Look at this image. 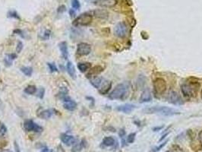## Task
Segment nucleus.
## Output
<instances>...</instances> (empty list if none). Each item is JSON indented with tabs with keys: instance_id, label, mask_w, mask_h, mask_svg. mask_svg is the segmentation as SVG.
Returning <instances> with one entry per match:
<instances>
[{
	"instance_id": "nucleus-1",
	"label": "nucleus",
	"mask_w": 202,
	"mask_h": 152,
	"mask_svg": "<svg viewBox=\"0 0 202 152\" xmlns=\"http://www.w3.org/2000/svg\"><path fill=\"white\" fill-rule=\"evenodd\" d=\"M131 84L129 81H124L115 87L109 95V98L111 100H125L130 93Z\"/></svg>"
},
{
	"instance_id": "nucleus-2",
	"label": "nucleus",
	"mask_w": 202,
	"mask_h": 152,
	"mask_svg": "<svg viewBox=\"0 0 202 152\" xmlns=\"http://www.w3.org/2000/svg\"><path fill=\"white\" fill-rule=\"evenodd\" d=\"M143 111L144 113H158L164 116H168V117H172V116L180 114V112L179 110L172 108V107H164V106H154V107H147V108L144 109Z\"/></svg>"
},
{
	"instance_id": "nucleus-3",
	"label": "nucleus",
	"mask_w": 202,
	"mask_h": 152,
	"mask_svg": "<svg viewBox=\"0 0 202 152\" xmlns=\"http://www.w3.org/2000/svg\"><path fill=\"white\" fill-rule=\"evenodd\" d=\"M201 85L198 81H187L182 84L181 91L186 98L191 99L197 96Z\"/></svg>"
},
{
	"instance_id": "nucleus-4",
	"label": "nucleus",
	"mask_w": 202,
	"mask_h": 152,
	"mask_svg": "<svg viewBox=\"0 0 202 152\" xmlns=\"http://www.w3.org/2000/svg\"><path fill=\"white\" fill-rule=\"evenodd\" d=\"M92 15L88 14V13H84V14H81L78 18H76L72 22V25L75 27L88 26L92 22Z\"/></svg>"
},
{
	"instance_id": "nucleus-5",
	"label": "nucleus",
	"mask_w": 202,
	"mask_h": 152,
	"mask_svg": "<svg viewBox=\"0 0 202 152\" xmlns=\"http://www.w3.org/2000/svg\"><path fill=\"white\" fill-rule=\"evenodd\" d=\"M153 86H154V93L157 95H162L163 94L165 93L167 88L166 81L163 78H156L153 82Z\"/></svg>"
},
{
	"instance_id": "nucleus-6",
	"label": "nucleus",
	"mask_w": 202,
	"mask_h": 152,
	"mask_svg": "<svg viewBox=\"0 0 202 152\" xmlns=\"http://www.w3.org/2000/svg\"><path fill=\"white\" fill-rule=\"evenodd\" d=\"M114 35L119 38H125L128 35V27L125 22H119L114 28Z\"/></svg>"
},
{
	"instance_id": "nucleus-7",
	"label": "nucleus",
	"mask_w": 202,
	"mask_h": 152,
	"mask_svg": "<svg viewBox=\"0 0 202 152\" xmlns=\"http://www.w3.org/2000/svg\"><path fill=\"white\" fill-rule=\"evenodd\" d=\"M24 129L27 131H34V132L40 133L43 131V127L35 123L31 119H28L24 122Z\"/></svg>"
},
{
	"instance_id": "nucleus-8",
	"label": "nucleus",
	"mask_w": 202,
	"mask_h": 152,
	"mask_svg": "<svg viewBox=\"0 0 202 152\" xmlns=\"http://www.w3.org/2000/svg\"><path fill=\"white\" fill-rule=\"evenodd\" d=\"M167 100L169 104H174V105H182L184 104V101L180 95L175 90H171L169 92L167 95Z\"/></svg>"
},
{
	"instance_id": "nucleus-9",
	"label": "nucleus",
	"mask_w": 202,
	"mask_h": 152,
	"mask_svg": "<svg viewBox=\"0 0 202 152\" xmlns=\"http://www.w3.org/2000/svg\"><path fill=\"white\" fill-rule=\"evenodd\" d=\"M91 47L87 43H80L77 47V54L79 56H87L91 53Z\"/></svg>"
},
{
	"instance_id": "nucleus-10",
	"label": "nucleus",
	"mask_w": 202,
	"mask_h": 152,
	"mask_svg": "<svg viewBox=\"0 0 202 152\" xmlns=\"http://www.w3.org/2000/svg\"><path fill=\"white\" fill-rule=\"evenodd\" d=\"M62 100H63V107L65 110L73 111L77 108V103L74 100H72L70 97L66 95V96L62 97Z\"/></svg>"
},
{
	"instance_id": "nucleus-11",
	"label": "nucleus",
	"mask_w": 202,
	"mask_h": 152,
	"mask_svg": "<svg viewBox=\"0 0 202 152\" xmlns=\"http://www.w3.org/2000/svg\"><path fill=\"white\" fill-rule=\"evenodd\" d=\"M111 88H112L111 81L103 78V81H102L101 85H100V87L98 88V90H99V93L101 94L104 95V94H106L110 91V90L111 89Z\"/></svg>"
},
{
	"instance_id": "nucleus-12",
	"label": "nucleus",
	"mask_w": 202,
	"mask_h": 152,
	"mask_svg": "<svg viewBox=\"0 0 202 152\" xmlns=\"http://www.w3.org/2000/svg\"><path fill=\"white\" fill-rule=\"evenodd\" d=\"M60 139L62 142L64 143L67 146H71V145H74L76 143V138L74 136H70V135L65 134V133H62L60 136Z\"/></svg>"
},
{
	"instance_id": "nucleus-13",
	"label": "nucleus",
	"mask_w": 202,
	"mask_h": 152,
	"mask_svg": "<svg viewBox=\"0 0 202 152\" xmlns=\"http://www.w3.org/2000/svg\"><path fill=\"white\" fill-rule=\"evenodd\" d=\"M94 3L101 7L113 8L117 4V0H96Z\"/></svg>"
},
{
	"instance_id": "nucleus-14",
	"label": "nucleus",
	"mask_w": 202,
	"mask_h": 152,
	"mask_svg": "<svg viewBox=\"0 0 202 152\" xmlns=\"http://www.w3.org/2000/svg\"><path fill=\"white\" fill-rule=\"evenodd\" d=\"M152 100V94L151 91L148 88H145L143 91H142L141 94L140 99H139V102L141 104L147 103V102H150Z\"/></svg>"
},
{
	"instance_id": "nucleus-15",
	"label": "nucleus",
	"mask_w": 202,
	"mask_h": 152,
	"mask_svg": "<svg viewBox=\"0 0 202 152\" xmlns=\"http://www.w3.org/2000/svg\"><path fill=\"white\" fill-rule=\"evenodd\" d=\"M135 109V105L131 104H125L124 105H120L116 107V110L124 113H130Z\"/></svg>"
},
{
	"instance_id": "nucleus-16",
	"label": "nucleus",
	"mask_w": 202,
	"mask_h": 152,
	"mask_svg": "<svg viewBox=\"0 0 202 152\" xmlns=\"http://www.w3.org/2000/svg\"><path fill=\"white\" fill-rule=\"evenodd\" d=\"M103 71V68L101 66H95L93 68L90 69L89 72L87 74V78H91L92 77L97 76L98 75L101 74L102 71Z\"/></svg>"
},
{
	"instance_id": "nucleus-17",
	"label": "nucleus",
	"mask_w": 202,
	"mask_h": 152,
	"mask_svg": "<svg viewBox=\"0 0 202 152\" xmlns=\"http://www.w3.org/2000/svg\"><path fill=\"white\" fill-rule=\"evenodd\" d=\"M59 49H60L61 54L64 59H67L69 57V50H68V45L65 41H62L59 45Z\"/></svg>"
},
{
	"instance_id": "nucleus-18",
	"label": "nucleus",
	"mask_w": 202,
	"mask_h": 152,
	"mask_svg": "<svg viewBox=\"0 0 202 152\" xmlns=\"http://www.w3.org/2000/svg\"><path fill=\"white\" fill-rule=\"evenodd\" d=\"M94 15L96 18L101 19H107L109 13L106 10L104 9H96L94 11Z\"/></svg>"
},
{
	"instance_id": "nucleus-19",
	"label": "nucleus",
	"mask_w": 202,
	"mask_h": 152,
	"mask_svg": "<svg viewBox=\"0 0 202 152\" xmlns=\"http://www.w3.org/2000/svg\"><path fill=\"white\" fill-rule=\"evenodd\" d=\"M66 69H67L68 73H69V75L70 76L71 78H72L73 79H75L76 71L75 69H74V65L71 62H68L67 64H66Z\"/></svg>"
},
{
	"instance_id": "nucleus-20",
	"label": "nucleus",
	"mask_w": 202,
	"mask_h": 152,
	"mask_svg": "<svg viewBox=\"0 0 202 152\" xmlns=\"http://www.w3.org/2000/svg\"><path fill=\"white\" fill-rule=\"evenodd\" d=\"M116 143V141L113 137L112 136H108V137H105L103 138V141H102V145L104 147H112L115 145Z\"/></svg>"
},
{
	"instance_id": "nucleus-21",
	"label": "nucleus",
	"mask_w": 202,
	"mask_h": 152,
	"mask_svg": "<svg viewBox=\"0 0 202 152\" xmlns=\"http://www.w3.org/2000/svg\"><path fill=\"white\" fill-rule=\"evenodd\" d=\"M86 141L84 139H82L79 142H76L75 144L74 145V146L72 147V152H80L83 148L85 147Z\"/></svg>"
},
{
	"instance_id": "nucleus-22",
	"label": "nucleus",
	"mask_w": 202,
	"mask_h": 152,
	"mask_svg": "<svg viewBox=\"0 0 202 152\" xmlns=\"http://www.w3.org/2000/svg\"><path fill=\"white\" fill-rule=\"evenodd\" d=\"M89 79H90V82H91V85H92L94 88H97L98 89V88H99L100 85H101V84L102 83V81H103V78L101 76H94V77H92V78H89Z\"/></svg>"
},
{
	"instance_id": "nucleus-23",
	"label": "nucleus",
	"mask_w": 202,
	"mask_h": 152,
	"mask_svg": "<svg viewBox=\"0 0 202 152\" xmlns=\"http://www.w3.org/2000/svg\"><path fill=\"white\" fill-rule=\"evenodd\" d=\"M52 114L53 113L51 110H43L38 113V117L43 119H48L52 117Z\"/></svg>"
},
{
	"instance_id": "nucleus-24",
	"label": "nucleus",
	"mask_w": 202,
	"mask_h": 152,
	"mask_svg": "<svg viewBox=\"0 0 202 152\" xmlns=\"http://www.w3.org/2000/svg\"><path fill=\"white\" fill-rule=\"evenodd\" d=\"M78 68L81 72H85L91 68V63L90 62H79L78 63Z\"/></svg>"
},
{
	"instance_id": "nucleus-25",
	"label": "nucleus",
	"mask_w": 202,
	"mask_h": 152,
	"mask_svg": "<svg viewBox=\"0 0 202 152\" xmlns=\"http://www.w3.org/2000/svg\"><path fill=\"white\" fill-rule=\"evenodd\" d=\"M21 71L26 76H31L33 74V68L30 67V66H25V67L21 68Z\"/></svg>"
},
{
	"instance_id": "nucleus-26",
	"label": "nucleus",
	"mask_w": 202,
	"mask_h": 152,
	"mask_svg": "<svg viewBox=\"0 0 202 152\" xmlns=\"http://www.w3.org/2000/svg\"><path fill=\"white\" fill-rule=\"evenodd\" d=\"M146 83V78L144 76H139L138 78H137V82H136V85L137 86V88H143L144 86V85H145Z\"/></svg>"
},
{
	"instance_id": "nucleus-27",
	"label": "nucleus",
	"mask_w": 202,
	"mask_h": 152,
	"mask_svg": "<svg viewBox=\"0 0 202 152\" xmlns=\"http://www.w3.org/2000/svg\"><path fill=\"white\" fill-rule=\"evenodd\" d=\"M25 92L28 94H34L37 92V88L35 85H28L25 89Z\"/></svg>"
},
{
	"instance_id": "nucleus-28",
	"label": "nucleus",
	"mask_w": 202,
	"mask_h": 152,
	"mask_svg": "<svg viewBox=\"0 0 202 152\" xmlns=\"http://www.w3.org/2000/svg\"><path fill=\"white\" fill-rule=\"evenodd\" d=\"M47 66H48L49 68H50V70L51 72H57V71H59L58 68L56 67V66L55 63L48 62L47 63Z\"/></svg>"
},
{
	"instance_id": "nucleus-29",
	"label": "nucleus",
	"mask_w": 202,
	"mask_h": 152,
	"mask_svg": "<svg viewBox=\"0 0 202 152\" xmlns=\"http://www.w3.org/2000/svg\"><path fill=\"white\" fill-rule=\"evenodd\" d=\"M135 136H136V133H135V132L131 133V134H129V136H128V138H127V141H128V142L130 143V144L133 143L135 140Z\"/></svg>"
},
{
	"instance_id": "nucleus-30",
	"label": "nucleus",
	"mask_w": 202,
	"mask_h": 152,
	"mask_svg": "<svg viewBox=\"0 0 202 152\" xmlns=\"http://www.w3.org/2000/svg\"><path fill=\"white\" fill-rule=\"evenodd\" d=\"M167 142H168V140H166V141H164V142H163L162 144L159 145V146H157V147H156V148H153L152 152H157V151H159V150H161V148H164V147L165 146V145H166V144H167Z\"/></svg>"
},
{
	"instance_id": "nucleus-31",
	"label": "nucleus",
	"mask_w": 202,
	"mask_h": 152,
	"mask_svg": "<svg viewBox=\"0 0 202 152\" xmlns=\"http://www.w3.org/2000/svg\"><path fill=\"white\" fill-rule=\"evenodd\" d=\"M8 18H17V19H20V18H19V16H18V13H17L15 11L8 12Z\"/></svg>"
},
{
	"instance_id": "nucleus-32",
	"label": "nucleus",
	"mask_w": 202,
	"mask_h": 152,
	"mask_svg": "<svg viewBox=\"0 0 202 152\" xmlns=\"http://www.w3.org/2000/svg\"><path fill=\"white\" fill-rule=\"evenodd\" d=\"M72 8H74V9H79L80 7H81L79 0H72Z\"/></svg>"
},
{
	"instance_id": "nucleus-33",
	"label": "nucleus",
	"mask_w": 202,
	"mask_h": 152,
	"mask_svg": "<svg viewBox=\"0 0 202 152\" xmlns=\"http://www.w3.org/2000/svg\"><path fill=\"white\" fill-rule=\"evenodd\" d=\"M7 131V128L6 126H5L4 124H1L0 125V136H4L5 134Z\"/></svg>"
},
{
	"instance_id": "nucleus-34",
	"label": "nucleus",
	"mask_w": 202,
	"mask_h": 152,
	"mask_svg": "<svg viewBox=\"0 0 202 152\" xmlns=\"http://www.w3.org/2000/svg\"><path fill=\"white\" fill-rule=\"evenodd\" d=\"M50 35H51L50 30H46L45 31H44V33L43 34V35H42V39H43V40H48V39L50 38Z\"/></svg>"
},
{
	"instance_id": "nucleus-35",
	"label": "nucleus",
	"mask_w": 202,
	"mask_h": 152,
	"mask_svg": "<svg viewBox=\"0 0 202 152\" xmlns=\"http://www.w3.org/2000/svg\"><path fill=\"white\" fill-rule=\"evenodd\" d=\"M44 94H45V89H44L43 88H41L39 89L37 96L40 99H43L44 97Z\"/></svg>"
},
{
	"instance_id": "nucleus-36",
	"label": "nucleus",
	"mask_w": 202,
	"mask_h": 152,
	"mask_svg": "<svg viewBox=\"0 0 202 152\" xmlns=\"http://www.w3.org/2000/svg\"><path fill=\"white\" fill-rule=\"evenodd\" d=\"M22 49H23V44H22L21 41H18V44H17V47H16V51L18 53L21 52Z\"/></svg>"
},
{
	"instance_id": "nucleus-37",
	"label": "nucleus",
	"mask_w": 202,
	"mask_h": 152,
	"mask_svg": "<svg viewBox=\"0 0 202 152\" xmlns=\"http://www.w3.org/2000/svg\"><path fill=\"white\" fill-rule=\"evenodd\" d=\"M8 145L7 141H0V151H2L3 150V148Z\"/></svg>"
},
{
	"instance_id": "nucleus-38",
	"label": "nucleus",
	"mask_w": 202,
	"mask_h": 152,
	"mask_svg": "<svg viewBox=\"0 0 202 152\" xmlns=\"http://www.w3.org/2000/svg\"><path fill=\"white\" fill-rule=\"evenodd\" d=\"M8 58H9L10 59H11V60H14V59H15L17 58V55L16 54H15V53H11V54H8L7 56Z\"/></svg>"
},
{
	"instance_id": "nucleus-39",
	"label": "nucleus",
	"mask_w": 202,
	"mask_h": 152,
	"mask_svg": "<svg viewBox=\"0 0 202 152\" xmlns=\"http://www.w3.org/2000/svg\"><path fill=\"white\" fill-rule=\"evenodd\" d=\"M198 140H199L200 145H201L202 148V130L200 131L199 133H198Z\"/></svg>"
},
{
	"instance_id": "nucleus-40",
	"label": "nucleus",
	"mask_w": 202,
	"mask_h": 152,
	"mask_svg": "<svg viewBox=\"0 0 202 152\" xmlns=\"http://www.w3.org/2000/svg\"><path fill=\"white\" fill-rule=\"evenodd\" d=\"M15 152H21V150H20L19 145H18V143L16 141H15Z\"/></svg>"
},
{
	"instance_id": "nucleus-41",
	"label": "nucleus",
	"mask_w": 202,
	"mask_h": 152,
	"mask_svg": "<svg viewBox=\"0 0 202 152\" xmlns=\"http://www.w3.org/2000/svg\"><path fill=\"white\" fill-rule=\"evenodd\" d=\"M65 11V7L64 6H61L59 8V9H58V12H64Z\"/></svg>"
},
{
	"instance_id": "nucleus-42",
	"label": "nucleus",
	"mask_w": 202,
	"mask_h": 152,
	"mask_svg": "<svg viewBox=\"0 0 202 152\" xmlns=\"http://www.w3.org/2000/svg\"><path fill=\"white\" fill-rule=\"evenodd\" d=\"M41 152H52V151H51L50 149H49L47 147H43V148H42L41 150Z\"/></svg>"
},
{
	"instance_id": "nucleus-43",
	"label": "nucleus",
	"mask_w": 202,
	"mask_h": 152,
	"mask_svg": "<svg viewBox=\"0 0 202 152\" xmlns=\"http://www.w3.org/2000/svg\"><path fill=\"white\" fill-rule=\"evenodd\" d=\"M69 15H70V16L72 17H74L75 16V12H74V9H70V11H69Z\"/></svg>"
},
{
	"instance_id": "nucleus-44",
	"label": "nucleus",
	"mask_w": 202,
	"mask_h": 152,
	"mask_svg": "<svg viewBox=\"0 0 202 152\" xmlns=\"http://www.w3.org/2000/svg\"><path fill=\"white\" fill-rule=\"evenodd\" d=\"M125 130H124V129H121V130H120V131H119V136H120V137L123 138L124 136H125Z\"/></svg>"
},
{
	"instance_id": "nucleus-45",
	"label": "nucleus",
	"mask_w": 202,
	"mask_h": 152,
	"mask_svg": "<svg viewBox=\"0 0 202 152\" xmlns=\"http://www.w3.org/2000/svg\"><path fill=\"white\" fill-rule=\"evenodd\" d=\"M169 132L166 133V134H164V136H163V137H162V138H160V139H159V141H163V140H164V138H165L166 137V136H168V134H169Z\"/></svg>"
},
{
	"instance_id": "nucleus-46",
	"label": "nucleus",
	"mask_w": 202,
	"mask_h": 152,
	"mask_svg": "<svg viewBox=\"0 0 202 152\" xmlns=\"http://www.w3.org/2000/svg\"><path fill=\"white\" fill-rule=\"evenodd\" d=\"M163 129V126H160V127H157V128H154V129H153V130H154V131H159V130H161V129Z\"/></svg>"
},
{
	"instance_id": "nucleus-47",
	"label": "nucleus",
	"mask_w": 202,
	"mask_h": 152,
	"mask_svg": "<svg viewBox=\"0 0 202 152\" xmlns=\"http://www.w3.org/2000/svg\"><path fill=\"white\" fill-rule=\"evenodd\" d=\"M0 152H12V151H11L10 150H2V151Z\"/></svg>"
},
{
	"instance_id": "nucleus-48",
	"label": "nucleus",
	"mask_w": 202,
	"mask_h": 152,
	"mask_svg": "<svg viewBox=\"0 0 202 152\" xmlns=\"http://www.w3.org/2000/svg\"><path fill=\"white\" fill-rule=\"evenodd\" d=\"M201 100H202V90H201Z\"/></svg>"
},
{
	"instance_id": "nucleus-49",
	"label": "nucleus",
	"mask_w": 202,
	"mask_h": 152,
	"mask_svg": "<svg viewBox=\"0 0 202 152\" xmlns=\"http://www.w3.org/2000/svg\"><path fill=\"white\" fill-rule=\"evenodd\" d=\"M166 152H174V151H166Z\"/></svg>"
}]
</instances>
